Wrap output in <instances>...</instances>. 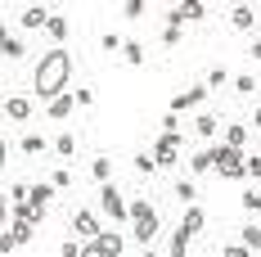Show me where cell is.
<instances>
[{
	"label": "cell",
	"instance_id": "obj_1",
	"mask_svg": "<svg viewBox=\"0 0 261 257\" xmlns=\"http://www.w3.org/2000/svg\"><path fill=\"white\" fill-rule=\"evenodd\" d=\"M68 77H72V54L63 50V45H54L50 54H41V63H36V77H32V86H36V95H41V100L50 104L54 95H63Z\"/></svg>",
	"mask_w": 261,
	"mask_h": 257
},
{
	"label": "cell",
	"instance_id": "obj_2",
	"mask_svg": "<svg viewBox=\"0 0 261 257\" xmlns=\"http://www.w3.org/2000/svg\"><path fill=\"white\" fill-rule=\"evenodd\" d=\"M130 226H135V235H130V239L149 244V239L158 235V212L144 203V199H135V203H130Z\"/></svg>",
	"mask_w": 261,
	"mask_h": 257
},
{
	"label": "cell",
	"instance_id": "obj_3",
	"mask_svg": "<svg viewBox=\"0 0 261 257\" xmlns=\"http://www.w3.org/2000/svg\"><path fill=\"white\" fill-rule=\"evenodd\" d=\"M212 172H221L225 180H239V176H243V149L216 145V149H212Z\"/></svg>",
	"mask_w": 261,
	"mask_h": 257
},
{
	"label": "cell",
	"instance_id": "obj_4",
	"mask_svg": "<svg viewBox=\"0 0 261 257\" xmlns=\"http://www.w3.org/2000/svg\"><path fill=\"white\" fill-rule=\"evenodd\" d=\"M99 207H104L113 221H126V217H130V203L122 199V190H117L113 180H104V190H99Z\"/></svg>",
	"mask_w": 261,
	"mask_h": 257
},
{
	"label": "cell",
	"instance_id": "obj_5",
	"mask_svg": "<svg viewBox=\"0 0 261 257\" xmlns=\"http://www.w3.org/2000/svg\"><path fill=\"white\" fill-rule=\"evenodd\" d=\"M122 248H126V239H122L117 230H99L90 244H86V257H117Z\"/></svg>",
	"mask_w": 261,
	"mask_h": 257
},
{
	"label": "cell",
	"instance_id": "obj_6",
	"mask_svg": "<svg viewBox=\"0 0 261 257\" xmlns=\"http://www.w3.org/2000/svg\"><path fill=\"white\" fill-rule=\"evenodd\" d=\"M207 95H212V90L203 86V81H198V86H189V90H180V95L171 100V113H185V108H198V104L207 100Z\"/></svg>",
	"mask_w": 261,
	"mask_h": 257
},
{
	"label": "cell",
	"instance_id": "obj_7",
	"mask_svg": "<svg viewBox=\"0 0 261 257\" xmlns=\"http://www.w3.org/2000/svg\"><path fill=\"white\" fill-rule=\"evenodd\" d=\"M0 108H5L9 122H27V118H32V100H27V95H5Z\"/></svg>",
	"mask_w": 261,
	"mask_h": 257
},
{
	"label": "cell",
	"instance_id": "obj_8",
	"mask_svg": "<svg viewBox=\"0 0 261 257\" xmlns=\"http://www.w3.org/2000/svg\"><path fill=\"white\" fill-rule=\"evenodd\" d=\"M203 226H207V212H203L198 203H189V207H185V221H180V230H189L194 239H198V230H203Z\"/></svg>",
	"mask_w": 261,
	"mask_h": 257
},
{
	"label": "cell",
	"instance_id": "obj_9",
	"mask_svg": "<svg viewBox=\"0 0 261 257\" xmlns=\"http://www.w3.org/2000/svg\"><path fill=\"white\" fill-rule=\"evenodd\" d=\"M72 230H77L81 239H95V235H99V221H95V212H77V217H72Z\"/></svg>",
	"mask_w": 261,
	"mask_h": 257
},
{
	"label": "cell",
	"instance_id": "obj_10",
	"mask_svg": "<svg viewBox=\"0 0 261 257\" xmlns=\"http://www.w3.org/2000/svg\"><path fill=\"white\" fill-rule=\"evenodd\" d=\"M72 104H77V100H72V95H54V100L45 104V113H50L54 122H63V118H68V113H72Z\"/></svg>",
	"mask_w": 261,
	"mask_h": 257
},
{
	"label": "cell",
	"instance_id": "obj_11",
	"mask_svg": "<svg viewBox=\"0 0 261 257\" xmlns=\"http://www.w3.org/2000/svg\"><path fill=\"white\" fill-rule=\"evenodd\" d=\"M50 199H54V185H50V180H41V185H27V203L45 207Z\"/></svg>",
	"mask_w": 261,
	"mask_h": 257
},
{
	"label": "cell",
	"instance_id": "obj_12",
	"mask_svg": "<svg viewBox=\"0 0 261 257\" xmlns=\"http://www.w3.org/2000/svg\"><path fill=\"white\" fill-rule=\"evenodd\" d=\"M18 23L36 32V27H45V23H50V9H41V5H32V9H23V18H18Z\"/></svg>",
	"mask_w": 261,
	"mask_h": 257
},
{
	"label": "cell",
	"instance_id": "obj_13",
	"mask_svg": "<svg viewBox=\"0 0 261 257\" xmlns=\"http://www.w3.org/2000/svg\"><path fill=\"white\" fill-rule=\"evenodd\" d=\"M5 230L14 235V244H27V239L36 235V226H32V221H18V217H9V226H5Z\"/></svg>",
	"mask_w": 261,
	"mask_h": 257
},
{
	"label": "cell",
	"instance_id": "obj_14",
	"mask_svg": "<svg viewBox=\"0 0 261 257\" xmlns=\"http://www.w3.org/2000/svg\"><path fill=\"white\" fill-rule=\"evenodd\" d=\"M257 23V14H252V9H248V5H239L234 14H230V27H239V32H248V27Z\"/></svg>",
	"mask_w": 261,
	"mask_h": 257
},
{
	"label": "cell",
	"instance_id": "obj_15",
	"mask_svg": "<svg viewBox=\"0 0 261 257\" xmlns=\"http://www.w3.org/2000/svg\"><path fill=\"white\" fill-rule=\"evenodd\" d=\"M45 32H50L54 41H59V45H63V41H68V32H72V27H68V18H59V14H50V23H45Z\"/></svg>",
	"mask_w": 261,
	"mask_h": 257
},
{
	"label": "cell",
	"instance_id": "obj_16",
	"mask_svg": "<svg viewBox=\"0 0 261 257\" xmlns=\"http://www.w3.org/2000/svg\"><path fill=\"white\" fill-rule=\"evenodd\" d=\"M122 59H126L130 68H140V63H144V45H140V41H122Z\"/></svg>",
	"mask_w": 261,
	"mask_h": 257
},
{
	"label": "cell",
	"instance_id": "obj_17",
	"mask_svg": "<svg viewBox=\"0 0 261 257\" xmlns=\"http://www.w3.org/2000/svg\"><path fill=\"white\" fill-rule=\"evenodd\" d=\"M221 145H230V149H243V145H248V127H225V140H221Z\"/></svg>",
	"mask_w": 261,
	"mask_h": 257
},
{
	"label": "cell",
	"instance_id": "obj_18",
	"mask_svg": "<svg viewBox=\"0 0 261 257\" xmlns=\"http://www.w3.org/2000/svg\"><path fill=\"white\" fill-rule=\"evenodd\" d=\"M216 118H212V113H203V118H198V122H194V135H203V140H212V135H216Z\"/></svg>",
	"mask_w": 261,
	"mask_h": 257
},
{
	"label": "cell",
	"instance_id": "obj_19",
	"mask_svg": "<svg viewBox=\"0 0 261 257\" xmlns=\"http://www.w3.org/2000/svg\"><path fill=\"white\" fill-rule=\"evenodd\" d=\"M54 149H59V158H72V154H77V135H72V131H63V135L54 140Z\"/></svg>",
	"mask_w": 261,
	"mask_h": 257
},
{
	"label": "cell",
	"instance_id": "obj_20",
	"mask_svg": "<svg viewBox=\"0 0 261 257\" xmlns=\"http://www.w3.org/2000/svg\"><path fill=\"white\" fill-rule=\"evenodd\" d=\"M90 176H95L99 185H104V180L113 176V162H108V158H95V162H90Z\"/></svg>",
	"mask_w": 261,
	"mask_h": 257
},
{
	"label": "cell",
	"instance_id": "obj_21",
	"mask_svg": "<svg viewBox=\"0 0 261 257\" xmlns=\"http://www.w3.org/2000/svg\"><path fill=\"white\" fill-rule=\"evenodd\" d=\"M243 244H248V253H261V226H248V230L239 235Z\"/></svg>",
	"mask_w": 261,
	"mask_h": 257
},
{
	"label": "cell",
	"instance_id": "obj_22",
	"mask_svg": "<svg viewBox=\"0 0 261 257\" xmlns=\"http://www.w3.org/2000/svg\"><path fill=\"white\" fill-rule=\"evenodd\" d=\"M0 54H9V59H23V41H18V36H5V41H0Z\"/></svg>",
	"mask_w": 261,
	"mask_h": 257
},
{
	"label": "cell",
	"instance_id": "obj_23",
	"mask_svg": "<svg viewBox=\"0 0 261 257\" xmlns=\"http://www.w3.org/2000/svg\"><path fill=\"white\" fill-rule=\"evenodd\" d=\"M176 194H180V203H194V199H198V190H194V180H189V176H180Z\"/></svg>",
	"mask_w": 261,
	"mask_h": 257
},
{
	"label": "cell",
	"instance_id": "obj_24",
	"mask_svg": "<svg viewBox=\"0 0 261 257\" xmlns=\"http://www.w3.org/2000/svg\"><path fill=\"white\" fill-rule=\"evenodd\" d=\"M189 172H212V149H203V154L189 158Z\"/></svg>",
	"mask_w": 261,
	"mask_h": 257
},
{
	"label": "cell",
	"instance_id": "obj_25",
	"mask_svg": "<svg viewBox=\"0 0 261 257\" xmlns=\"http://www.w3.org/2000/svg\"><path fill=\"white\" fill-rule=\"evenodd\" d=\"M189 244H194V235H189V230H176V235H171V253H176V257H180Z\"/></svg>",
	"mask_w": 261,
	"mask_h": 257
},
{
	"label": "cell",
	"instance_id": "obj_26",
	"mask_svg": "<svg viewBox=\"0 0 261 257\" xmlns=\"http://www.w3.org/2000/svg\"><path fill=\"white\" fill-rule=\"evenodd\" d=\"M23 154H45V135H23Z\"/></svg>",
	"mask_w": 261,
	"mask_h": 257
},
{
	"label": "cell",
	"instance_id": "obj_27",
	"mask_svg": "<svg viewBox=\"0 0 261 257\" xmlns=\"http://www.w3.org/2000/svg\"><path fill=\"white\" fill-rule=\"evenodd\" d=\"M99 45H104L108 54H122V36H117V32H104V36H99Z\"/></svg>",
	"mask_w": 261,
	"mask_h": 257
},
{
	"label": "cell",
	"instance_id": "obj_28",
	"mask_svg": "<svg viewBox=\"0 0 261 257\" xmlns=\"http://www.w3.org/2000/svg\"><path fill=\"white\" fill-rule=\"evenodd\" d=\"M234 90H239V95H252V90H257V77H252V73L234 77Z\"/></svg>",
	"mask_w": 261,
	"mask_h": 257
},
{
	"label": "cell",
	"instance_id": "obj_29",
	"mask_svg": "<svg viewBox=\"0 0 261 257\" xmlns=\"http://www.w3.org/2000/svg\"><path fill=\"white\" fill-rule=\"evenodd\" d=\"M239 207H248V212H261V199H257V190H243V194H239Z\"/></svg>",
	"mask_w": 261,
	"mask_h": 257
},
{
	"label": "cell",
	"instance_id": "obj_30",
	"mask_svg": "<svg viewBox=\"0 0 261 257\" xmlns=\"http://www.w3.org/2000/svg\"><path fill=\"white\" fill-rule=\"evenodd\" d=\"M243 176H252V180H261V154H252V158H243Z\"/></svg>",
	"mask_w": 261,
	"mask_h": 257
},
{
	"label": "cell",
	"instance_id": "obj_31",
	"mask_svg": "<svg viewBox=\"0 0 261 257\" xmlns=\"http://www.w3.org/2000/svg\"><path fill=\"white\" fill-rule=\"evenodd\" d=\"M203 86H207V90H221V86H225V68H212Z\"/></svg>",
	"mask_w": 261,
	"mask_h": 257
},
{
	"label": "cell",
	"instance_id": "obj_32",
	"mask_svg": "<svg viewBox=\"0 0 261 257\" xmlns=\"http://www.w3.org/2000/svg\"><path fill=\"white\" fill-rule=\"evenodd\" d=\"M63 257H86V244H81V239H68V244H63Z\"/></svg>",
	"mask_w": 261,
	"mask_h": 257
},
{
	"label": "cell",
	"instance_id": "obj_33",
	"mask_svg": "<svg viewBox=\"0 0 261 257\" xmlns=\"http://www.w3.org/2000/svg\"><path fill=\"white\" fill-rule=\"evenodd\" d=\"M135 172H158V167H153V154H135Z\"/></svg>",
	"mask_w": 261,
	"mask_h": 257
},
{
	"label": "cell",
	"instance_id": "obj_34",
	"mask_svg": "<svg viewBox=\"0 0 261 257\" xmlns=\"http://www.w3.org/2000/svg\"><path fill=\"white\" fill-rule=\"evenodd\" d=\"M68 180H72V176H68V167H59V172L50 176V185H54V190H68Z\"/></svg>",
	"mask_w": 261,
	"mask_h": 257
},
{
	"label": "cell",
	"instance_id": "obj_35",
	"mask_svg": "<svg viewBox=\"0 0 261 257\" xmlns=\"http://www.w3.org/2000/svg\"><path fill=\"white\" fill-rule=\"evenodd\" d=\"M176 41H180V27H162V45H167V50H171V45H176Z\"/></svg>",
	"mask_w": 261,
	"mask_h": 257
},
{
	"label": "cell",
	"instance_id": "obj_36",
	"mask_svg": "<svg viewBox=\"0 0 261 257\" xmlns=\"http://www.w3.org/2000/svg\"><path fill=\"white\" fill-rule=\"evenodd\" d=\"M122 14H126V18H140V14H144V0H126V9H122Z\"/></svg>",
	"mask_w": 261,
	"mask_h": 257
},
{
	"label": "cell",
	"instance_id": "obj_37",
	"mask_svg": "<svg viewBox=\"0 0 261 257\" xmlns=\"http://www.w3.org/2000/svg\"><path fill=\"white\" fill-rule=\"evenodd\" d=\"M72 100H77L81 108H86V104H95V90H90V86H81V90H77V95H72Z\"/></svg>",
	"mask_w": 261,
	"mask_h": 257
},
{
	"label": "cell",
	"instance_id": "obj_38",
	"mask_svg": "<svg viewBox=\"0 0 261 257\" xmlns=\"http://www.w3.org/2000/svg\"><path fill=\"white\" fill-rule=\"evenodd\" d=\"M14 248H18V244H14V235L5 230V235H0V257H5V253H14Z\"/></svg>",
	"mask_w": 261,
	"mask_h": 257
},
{
	"label": "cell",
	"instance_id": "obj_39",
	"mask_svg": "<svg viewBox=\"0 0 261 257\" xmlns=\"http://www.w3.org/2000/svg\"><path fill=\"white\" fill-rule=\"evenodd\" d=\"M225 257H248V244H230V248H221Z\"/></svg>",
	"mask_w": 261,
	"mask_h": 257
},
{
	"label": "cell",
	"instance_id": "obj_40",
	"mask_svg": "<svg viewBox=\"0 0 261 257\" xmlns=\"http://www.w3.org/2000/svg\"><path fill=\"white\" fill-rule=\"evenodd\" d=\"M5 158H9V145H5V135H0V167H5Z\"/></svg>",
	"mask_w": 261,
	"mask_h": 257
},
{
	"label": "cell",
	"instance_id": "obj_41",
	"mask_svg": "<svg viewBox=\"0 0 261 257\" xmlns=\"http://www.w3.org/2000/svg\"><path fill=\"white\" fill-rule=\"evenodd\" d=\"M0 226H5V194H0Z\"/></svg>",
	"mask_w": 261,
	"mask_h": 257
},
{
	"label": "cell",
	"instance_id": "obj_42",
	"mask_svg": "<svg viewBox=\"0 0 261 257\" xmlns=\"http://www.w3.org/2000/svg\"><path fill=\"white\" fill-rule=\"evenodd\" d=\"M252 59H261V41H257V45H252Z\"/></svg>",
	"mask_w": 261,
	"mask_h": 257
},
{
	"label": "cell",
	"instance_id": "obj_43",
	"mask_svg": "<svg viewBox=\"0 0 261 257\" xmlns=\"http://www.w3.org/2000/svg\"><path fill=\"white\" fill-rule=\"evenodd\" d=\"M257 127H261V104H257Z\"/></svg>",
	"mask_w": 261,
	"mask_h": 257
},
{
	"label": "cell",
	"instance_id": "obj_44",
	"mask_svg": "<svg viewBox=\"0 0 261 257\" xmlns=\"http://www.w3.org/2000/svg\"><path fill=\"white\" fill-rule=\"evenodd\" d=\"M5 36H9V32H5V27H0V41H5Z\"/></svg>",
	"mask_w": 261,
	"mask_h": 257
},
{
	"label": "cell",
	"instance_id": "obj_45",
	"mask_svg": "<svg viewBox=\"0 0 261 257\" xmlns=\"http://www.w3.org/2000/svg\"><path fill=\"white\" fill-rule=\"evenodd\" d=\"M257 199H261V190H257Z\"/></svg>",
	"mask_w": 261,
	"mask_h": 257
}]
</instances>
